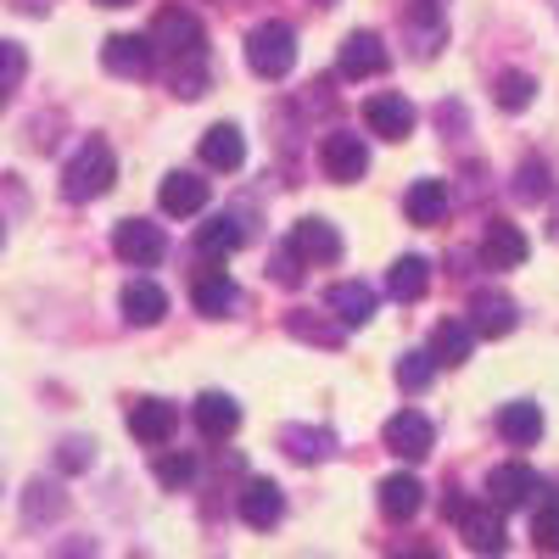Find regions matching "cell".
Segmentation results:
<instances>
[{"label": "cell", "mask_w": 559, "mask_h": 559, "mask_svg": "<svg viewBox=\"0 0 559 559\" xmlns=\"http://www.w3.org/2000/svg\"><path fill=\"white\" fill-rule=\"evenodd\" d=\"M532 543H537V548H548V554H559V503H543V509H537V521H532Z\"/></svg>", "instance_id": "d590c367"}, {"label": "cell", "mask_w": 559, "mask_h": 559, "mask_svg": "<svg viewBox=\"0 0 559 559\" xmlns=\"http://www.w3.org/2000/svg\"><path fill=\"white\" fill-rule=\"evenodd\" d=\"M202 39H207L202 17H197V12H185V7H163V12L152 17V51H163L168 62H191V57H202Z\"/></svg>", "instance_id": "3957f363"}, {"label": "cell", "mask_w": 559, "mask_h": 559, "mask_svg": "<svg viewBox=\"0 0 559 559\" xmlns=\"http://www.w3.org/2000/svg\"><path fill=\"white\" fill-rule=\"evenodd\" d=\"M96 7H134V0H96Z\"/></svg>", "instance_id": "b9f144b4"}, {"label": "cell", "mask_w": 559, "mask_h": 559, "mask_svg": "<svg viewBox=\"0 0 559 559\" xmlns=\"http://www.w3.org/2000/svg\"><path fill=\"white\" fill-rule=\"evenodd\" d=\"M280 448H286V459H297V464H324L336 453V437L319 431V426H286L280 431Z\"/></svg>", "instance_id": "83f0119b"}, {"label": "cell", "mask_w": 559, "mask_h": 559, "mask_svg": "<svg viewBox=\"0 0 559 559\" xmlns=\"http://www.w3.org/2000/svg\"><path fill=\"white\" fill-rule=\"evenodd\" d=\"M191 302H197V313H207V319H224L229 308L241 302V292L229 286V274H224L218 263H207V269L197 274V286H191Z\"/></svg>", "instance_id": "7402d4cb"}, {"label": "cell", "mask_w": 559, "mask_h": 559, "mask_svg": "<svg viewBox=\"0 0 559 559\" xmlns=\"http://www.w3.org/2000/svg\"><path fill=\"white\" fill-rule=\"evenodd\" d=\"M23 73H28V57H23V45L0 39V90H12V84H17Z\"/></svg>", "instance_id": "8d00e7d4"}, {"label": "cell", "mask_w": 559, "mask_h": 559, "mask_svg": "<svg viewBox=\"0 0 559 559\" xmlns=\"http://www.w3.org/2000/svg\"><path fill=\"white\" fill-rule=\"evenodd\" d=\"M554 241H559V218H554Z\"/></svg>", "instance_id": "7bdbcfd3"}, {"label": "cell", "mask_w": 559, "mask_h": 559, "mask_svg": "<svg viewBox=\"0 0 559 559\" xmlns=\"http://www.w3.org/2000/svg\"><path fill=\"white\" fill-rule=\"evenodd\" d=\"M152 476H157L168 492H185V487L197 481V459H191V453H157V459H152Z\"/></svg>", "instance_id": "1f68e13d"}, {"label": "cell", "mask_w": 559, "mask_h": 559, "mask_svg": "<svg viewBox=\"0 0 559 559\" xmlns=\"http://www.w3.org/2000/svg\"><path fill=\"white\" fill-rule=\"evenodd\" d=\"M247 68L258 79H286L297 68V28L292 23H258L247 34Z\"/></svg>", "instance_id": "7a4b0ae2"}, {"label": "cell", "mask_w": 559, "mask_h": 559, "mask_svg": "<svg viewBox=\"0 0 559 559\" xmlns=\"http://www.w3.org/2000/svg\"><path fill=\"white\" fill-rule=\"evenodd\" d=\"M437 381V358H431V347H414V353H403L397 358V386L414 397V392H426Z\"/></svg>", "instance_id": "4dcf8cb0"}, {"label": "cell", "mask_w": 559, "mask_h": 559, "mask_svg": "<svg viewBox=\"0 0 559 559\" xmlns=\"http://www.w3.org/2000/svg\"><path fill=\"white\" fill-rule=\"evenodd\" d=\"M364 123L376 134H386V140H408L414 134V107H408V96H397V90H381V96L364 102Z\"/></svg>", "instance_id": "e0dca14e"}, {"label": "cell", "mask_w": 559, "mask_h": 559, "mask_svg": "<svg viewBox=\"0 0 559 559\" xmlns=\"http://www.w3.org/2000/svg\"><path fill=\"white\" fill-rule=\"evenodd\" d=\"M0 107H7V90H0Z\"/></svg>", "instance_id": "ee69618b"}, {"label": "cell", "mask_w": 559, "mask_h": 559, "mask_svg": "<svg viewBox=\"0 0 559 559\" xmlns=\"http://www.w3.org/2000/svg\"><path fill=\"white\" fill-rule=\"evenodd\" d=\"M336 73L342 79H376V73H386V39L369 34V28L347 34L342 39V57H336Z\"/></svg>", "instance_id": "30bf717a"}, {"label": "cell", "mask_w": 559, "mask_h": 559, "mask_svg": "<svg viewBox=\"0 0 559 559\" xmlns=\"http://www.w3.org/2000/svg\"><path fill=\"white\" fill-rule=\"evenodd\" d=\"M537 492H543V476L532 471V464H521V459L498 464V471L487 476V503H492V509H521V503H532Z\"/></svg>", "instance_id": "52a82bcc"}, {"label": "cell", "mask_w": 559, "mask_h": 559, "mask_svg": "<svg viewBox=\"0 0 559 559\" xmlns=\"http://www.w3.org/2000/svg\"><path fill=\"white\" fill-rule=\"evenodd\" d=\"M191 419H197V431L207 442H229V437L241 431V403L229 397V392H202L197 408H191Z\"/></svg>", "instance_id": "4fadbf2b"}, {"label": "cell", "mask_w": 559, "mask_h": 559, "mask_svg": "<svg viewBox=\"0 0 559 559\" xmlns=\"http://www.w3.org/2000/svg\"><path fill=\"white\" fill-rule=\"evenodd\" d=\"M498 437L509 448H532L543 437V408L537 403H503L498 408Z\"/></svg>", "instance_id": "d4e9b609"}, {"label": "cell", "mask_w": 559, "mask_h": 559, "mask_svg": "<svg viewBox=\"0 0 559 559\" xmlns=\"http://www.w3.org/2000/svg\"><path fill=\"white\" fill-rule=\"evenodd\" d=\"M197 152H202V163H207L213 174H236V168L247 163V134H241L236 123H213V129L197 140Z\"/></svg>", "instance_id": "ac0fdd59"}, {"label": "cell", "mask_w": 559, "mask_h": 559, "mask_svg": "<svg viewBox=\"0 0 559 559\" xmlns=\"http://www.w3.org/2000/svg\"><path fill=\"white\" fill-rule=\"evenodd\" d=\"M526 252H532V241H526L521 224H509V218H492L487 224V236H481V263L487 269H521Z\"/></svg>", "instance_id": "7c38bea8"}, {"label": "cell", "mask_w": 559, "mask_h": 559, "mask_svg": "<svg viewBox=\"0 0 559 559\" xmlns=\"http://www.w3.org/2000/svg\"><path fill=\"white\" fill-rule=\"evenodd\" d=\"M319 168H324V179L353 185V179H364V174H369V146H364L358 134L336 129V134H324V146H319Z\"/></svg>", "instance_id": "8992f818"}, {"label": "cell", "mask_w": 559, "mask_h": 559, "mask_svg": "<svg viewBox=\"0 0 559 559\" xmlns=\"http://www.w3.org/2000/svg\"><path fill=\"white\" fill-rule=\"evenodd\" d=\"M274 280H280V286H292V280H302V258H297L292 247L274 258Z\"/></svg>", "instance_id": "ab89813d"}, {"label": "cell", "mask_w": 559, "mask_h": 559, "mask_svg": "<svg viewBox=\"0 0 559 559\" xmlns=\"http://www.w3.org/2000/svg\"><path fill=\"white\" fill-rule=\"evenodd\" d=\"M163 313H168V292L157 280H129L123 286V319L129 324H157Z\"/></svg>", "instance_id": "4316f807"}, {"label": "cell", "mask_w": 559, "mask_h": 559, "mask_svg": "<svg viewBox=\"0 0 559 559\" xmlns=\"http://www.w3.org/2000/svg\"><path fill=\"white\" fill-rule=\"evenodd\" d=\"M324 308H331V319L342 324V331H358V324L376 319V292L358 286V280H336V286L324 292Z\"/></svg>", "instance_id": "2e32d148"}, {"label": "cell", "mask_w": 559, "mask_h": 559, "mask_svg": "<svg viewBox=\"0 0 559 559\" xmlns=\"http://www.w3.org/2000/svg\"><path fill=\"white\" fill-rule=\"evenodd\" d=\"M286 247L302 263H336L342 258V236H336V224H324V218H302L292 236H286Z\"/></svg>", "instance_id": "44dd1931"}, {"label": "cell", "mask_w": 559, "mask_h": 559, "mask_svg": "<svg viewBox=\"0 0 559 559\" xmlns=\"http://www.w3.org/2000/svg\"><path fill=\"white\" fill-rule=\"evenodd\" d=\"M532 96H537L532 73H503V79H498V107H503V112H521V107H532Z\"/></svg>", "instance_id": "e575fe53"}, {"label": "cell", "mask_w": 559, "mask_h": 559, "mask_svg": "<svg viewBox=\"0 0 559 559\" xmlns=\"http://www.w3.org/2000/svg\"><path fill=\"white\" fill-rule=\"evenodd\" d=\"M174 426H179V408L163 403V397H140L129 408V431H134V442H146V448H163L174 437Z\"/></svg>", "instance_id": "d6986e66"}, {"label": "cell", "mask_w": 559, "mask_h": 559, "mask_svg": "<svg viewBox=\"0 0 559 559\" xmlns=\"http://www.w3.org/2000/svg\"><path fill=\"white\" fill-rule=\"evenodd\" d=\"M168 79H174V96H179V102H197L202 90H207V62H202V57L174 62V73H168Z\"/></svg>", "instance_id": "836d02e7"}, {"label": "cell", "mask_w": 559, "mask_h": 559, "mask_svg": "<svg viewBox=\"0 0 559 559\" xmlns=\"http://www.w3.org/2000/svg\"><path fill=\"white\" fill-rule=\"evenodd\" d=\"M453 509V521H459V532H464V543H471L476 554H487V559H498L503 554V509H492V503H448Z\"/></svg>", "instance_id": "5b68a950"}, {"label": "cell", "mask_w": 559, "mask_h": 559, "mask_svg": "<svg viewBox=\"0 0 559 559\" xmlns=\"http://www.w3.org/2000/svg\"><path fill=\"white\" fill-rule=\"evenodd\" d=\"M258 236V224H247L241 213H218V218H207L202 229H197V252L207 258V263H218L224 252H236V247H247Z\"/></svg>", "instance_id": "8fae6325"}, {"label": "cell", "mask_w": 559, "mask_h": 559, "mask_svg": "<svg viewBox=\"0 0 559 559\" xmlns=\"http://www.w3.org/2000/svg\"><path fill=\"white\" fill-rule=\"evenodd\" d=\"M426 286H431V263L419 258V252H403L386 269V297L392 302H419V297H426Z\"/></svg>", "instance_id": "603a6c76"}, {"label": "cell", "mask_w": 559, "mask_h": 559, "mask_svg": "<svg viewBox=\"0 0 559 559\" xmlns=\"http://www.w3.org/2000/svg\"><path fill=\"white\" fill-rule=\"evenodd\" d=\"M509 191H515L521 202H543V197H548V168H543L537 157H526V163L515 168V179H509Z\"/></svg>", "instance_id": "d6a6232c"}, {"label": "cell", "mask_w": 559, "mask_h": 559, "mask_svg": "<svg viewBox=\"0 0 559 559\" xmlns=\"http://www.w3.org/2000/svg\"><path fill=\"white\" fill-rule=\"evenodd\" d=\"M207 191H213V185H207L202 174H163L157 202H163L168 218H197V213L207 207Z\"/></svg>", "instance_id": "9a60e30c"}, {"label": "cell", "mask_w": 559, "mask_h": 559, "mask_svg": "<svg viewBox=\"0 0 559 559\" xmlns=\"http://www.w3.org/2000/svg\"><path fill=\"white\" fill-rule=\"evenodd\" d=\"M23 509H28L34 521H45V515H57V509H62V492H51V481H34L28 498H23Z\"/></svg>", "instance_id": "74e56055"}, {"label": "cell", "mask_w": 559, "mask_h": 559, "mask_svg": "<svg viewBox=\"0 0 559 559\" xmlns=\"http://www.w3.org/2000/svg\"><path fill=\"white\" fill-rule=\"evenodd\" d=\"M112 179H118L112 146H107L102 134H90L84 146L68 157V168H62V197H68V202H96V197L112 191Z\"/></svg>", "instance_id": "6da1fadb"}, {"label": "cell", "mask_w": 559, "mask_h": 559, "mask_svg": "<svg viewBox=\"0 0 559 559\" xmlns=\"http://www.w3.org/2000/svg\"><path fill=\"white\" fill-rule=\"evenodd\" d=\"M471 353H476V331L464 319H442L437 331H431V358L437 364H464Z\"/></svg>", "instance_id": "f1b7e54d"}, {"label": "cell", "mask_w": 559, "mask_h": 559, "mask_svg": "<svg viewBox=\"0 0 559 559\" xmlns=\"http://www.w3.org/2000/svg\"><path fill=\"white\" fill-rule=\"evenodd\" d=\"M241 521L247 526H258V532H269V526H280V515H286V492H280L269 476H252L247 487H241Z\"/></svg>", "instance_id": "ffe728a7"}, {"label": "cell", "mask_w": 559, "mask_h": 559, "mask_svg": "<svg viewBox=\"0 0 559 559\" xmlns=\"http://www.w3.org/2000/svg\"><path fill=\"white\" fill-rule=\"evenodd\" d=\"M437 442V426H431V414H419V408H397L386 419V448L397 459H426Z\"/></svg>", "instance_id": "9c48e42d"}, {"label": "cell", "mask_w": 559, "mask_h": 559, "mask_svg": "<svg viewBox=\"0 0 559 559\" xmlns=\"http://www.w3.org/2000/svg\"><path fill=\"white\" fill-rule=\"evenodd\" d=\"M464 324H471L476 336L498 342V336H509V331L521 324V308L509 302L503 292H476V297H471V319H464Z\"/></svg>", "instance_id": "5bb4252c"}, {"label": "cell", "mask_w": 559, "mask_h": 559, "mask_svg": "<svg viewBox=\"0 0 559 559\" xmlns=\"http://www.w3.org/2000/svg\"><path fill=\"white\" fill-rule=\"evenodd\" d=\"M102 68L118 79H146L157 68V51L146 34H112V39H102Z\"/></svg>", "instance_id": "ba28073f"}, {"label": "cell", "mask_w": 559, "mask_h": 559, "mask_svg": "<svg viewBox=\"0 0 559 559\" xmlns=\"http://www.w3.org/2000/svg\"><path fill=\"white\" fill-rule=\"evenodd\" d=\"M112 252L123 263H134V269H152V263H163L168 236H163V224H152V218H118L112 224Z\"/></svg>", "instance_id": "277c9868"}, {"label": "cell", "mask_w": 559, "mask_h": 559, "mask_svg": "<svg viewBox=\"0 0 559 559\" xmlns=\"http://www.w3.org/2000/svg\"><path fill=\"white\" fill-rule=\"evenodd\" d=\"M286 331H292L297 342H313V347H342V324H336L331 313H319V308L286 313Z\"/></svg>", "instance_id": "f546056e"}, {"label": "cell", "mask_w": 559, "mask_h": 559, "mask_svg": "<svg viewBox=\"0 0 559 559\" xmlns=\"http://www.w3.org/2000/svg\"><path fill=\"white\" fill-rule=\"evenodd\" d=\"M392 559H437L431 548H408V554H392Z\"/></svg>", "instance_id": "60d3db41"}, {"label": "cell", "mask_w": 559, "mask_h": 559, "mask_svg": "<svg viewBox=\"0 0 559 559\" xmlns=\"http://www.w3.org/2000/svg\"><path fill=\"white\" fill-rule=\"evenodd\" d=\"M408 224H442L448 218V185L442 179H414L408 197H403Z\"/></svg>", "instance_id": "484cf974"}, {"label": "cell", "mask_w": 559, "mask_h": 559, "mask_svg": "<svg viewBox=\"0 0 559 559\" xmlns=\"http://www.w3.org/2000/svg\"><path fill=\"white\" fill-rule=\"evenodd\" d=\"M90 459H96L90 453V437H68L62 442V471H90Z\"/></svg>", "instance_id": "f35d334b"}, {"label": "cell", "mask_w": 559, "mask_h": 559, "mask_svg": "<svg viewBox=\"0 0 559 559\" xmlns=\"http://www.w3.org/2000/svg\"><path fill=\"white\" fill-rule=\"evenodd\" d=\"M376 492H381L386 521H414V515H419V503H426V487H419V476H408V471L386 476Z\"/></svg>", "instance_id": "cb8c5ba5"}]
</instances>
